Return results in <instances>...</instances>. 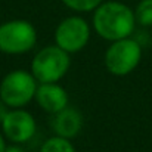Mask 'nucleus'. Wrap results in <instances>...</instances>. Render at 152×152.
Returning <instances> with one entry per match:
<instances>
[{"mask_svg": "<svg viewBox=\"0 0 152 152\" xmlns=\"http://www.w3.org/2000/svg\"><path fill=\"white\" fill-rule=\"evenodd\" d=\"M134 10L121 1L101 3L93 13V28L102 39L117 42L132 37L136 28Z\"/></svg>", "mask_w": 152, "mask_h": 152, "instance_id": "1", "label": "nucleus"}, {"mask_svg": "<svg viewBox=\"0 0 152 152\" xmlns=\"http://www.w3.org/2000/svg\"><path fill=\"white\" fill-rule=\"evenodd\" d=\"M71 66V56L59 46H46L31 61V74L39 83H59Z\"/></svg>", "mask_w": 152, "mask_h": 152, "instance_id": "2", "label": "nucleus"}, {"mask_svg": "<svg viewBox=\"0 0 152 152\" xmlns=\"http://www.w3.org/2000/svg\"><path fill=\"white\" fill-rule=\"evenodd\" d=\"M39 81L25 69H13L7 72L0 83V99L10 109L24 108L36 98Z\"/></svg>", "mask_w": 152, "mask_h": 152, "instance_id": "3", "label": "nucleus"}, {"mask_svg": "<svg viewBox=\"0 0 152 152\" xmlns=\"http://www.w3.org/2000/svg\"><path fill=\"white\" fill-rule=\"evenodd\" d=\"M142 53V45L132 37L111 42L103 58L105 68L117 77L129 75L140 64Z\"/></svg>", "mask_w": 152, "mask_h": 152, "instance_id": "4", "label": "nucleus"}, {"mask_svg": "<svg viewBox=\"0 0 152 152\" xmlns=\"http://www.w3.org/2000/svg\"><path fill=\"white\" fill-rule=\"evenodd\" d=\"M37 45V30L25 19H12L0 24V52L6 55H22Z\"/></svg>", "mask_w": 152, "mask_h": 152, "instance_id": "5", "label": "nucleus"}, {"mask_svg": "<svg viewBox=\"0 0 152 152\" xmlns=\"http://www.w3.org/2000/svg\"><path fill=\"white\" fill-rule=\"evenodd\" d=\"M90 40V25L81 16L62 19L55 30V45L68 53L83 50Z\"/></svg>", "mask_w": 152, "mask_h": 152, "instance_id": "6", "label": "nucleus"}, {"mask_svg": "<svg viewBox=\"0 0 152 152\" xmlns=\"http://www.w3.org/2000/svg\"><path fill=\"white\" fill-rule=\"evenodd\" d=\"M0 124H1L3 136L12 143H18V145L31 140L37 132L36 118L33 117L31 112L22 108L9 109V112L6 114V117Z\"/></svg>", "mask_w": 152, "mask_h": 152, "instance_id": "7", "label": "nucleus"}, {"mask_svg": "<svg viewBox=\"0 0 152 152\" xmlns=\"http://www.w3.org/2000/svg\"><path fill=\"white\" fill-rule=\"evenodd\" d=\"M34 99L43 111L53 115L68 106L69 96L59 83H39Z\"/></svg>", "mask_w": 152, "mask_h": 152, "instance_id": "8", "label": "nucleus"}, {"mask_svg": "<svg viewBox=\"0 0 152 152\" xmlns=\"http://www.w3.org/2000/svg\"><path fill=\"white\" fill-rule=\"evenodd\" d=\"M52 129L56 136H61L65 139H72L83 129V115L77 108L66 106L65 109L53 114Z\"/></svg>", "mask_w": 152, "mask_h": 152, "instance_id": "9", "label": "nucleus"}, {"mask_svg": "<svg viewBox=\"0 0 152 152\" xmlns=\"http://www.w3.org/2000/svg\"><path fill=\"white\" fill-rule=\"evenodd\" d=\"M40 152H75V148L71 139H65L55 134L43 142Z\"/></svg>", "mask_w": 152, "mask_h": 152, "instance_id": "10", "label": "nucleus"}, {"mask_svg": "<svg viewBox=\"0 0 152 152\" xmlns=\"http://www.w3.org/2000/svg\"><path fill=\"white\" fill-rule=\"evenodd\" d=\"M136 22L142 27H152V0H140L134 9Z\"/></svg>", "mask_w": 152, "mask_h": 152, "instance_id": "11", "label": "nucleus"}, {"mask_svg": "<svg viewBox=\"0 0 152 152\" xmlns=\"http://www.w3.org/2000/svg\"><path fill=\"white\" fill-rule=\"evenodd\" d=\"M62 3L75 12H92L101 4L102 0H62Z\"/></svg>", "mask_w": 152, "mask_h": 152, "instance_id": "12", "label": "nucleus"}, {"mask_svg": "<svg viewBox=\"0 0 152 152\" xmlns=\"http://www.w3.org/2000/svg\"><path fill=\"white\" fill-rule=\"evenodd\" d=\"M9 109H10V108H9L4 102L0 99V123H1V121H3V118L6 117V114L9 112Z\"/></svg>", "mask_w": 152, "mask_h": 152, "instance_id": "13", "label": "nucleus"}, {"mask_svg": "<svg viewBox=\"0 0 152 152\" xmlns=\"http://www.w3.org/2000/svg\"><path fill=\"white\" fill-rule=\"evenodd\" d=\"M4 152H25V149H24L21 145H18V143H13V145H9V146H6Z\"/></svg>", "mask_w": 152, "mask_h": 152, "instance_id": "14", "label": "nucleus"}, {"mask_svg": "<svg viewBox=\"0 0 152 152\" xmlns=\"http://www.w3.org/2000/svg\"><path fill=\"white\" fill-rule=\"evenodd\" d=\"M6 142H4V136H3V133H0V152H4L6 149Z\"/></svg>", "mask_w": 152, "mask_h": 152, "instance_id": "15", "label": "nucleus"}]
</instances>
